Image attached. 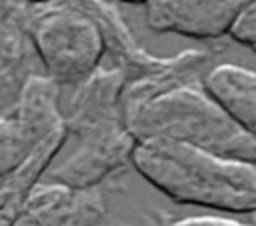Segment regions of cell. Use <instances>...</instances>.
Returning <instances> with one entry per match:
<instances>
[{
  "label": "cell",
  "mask_w": 256,
  "mask_h": 226,
  "mask_svg": "<svg viewBox=\"0 0 256 226\" xmlns=\"http://www.w3.org/2000/svg\"><path fill=\"white\" fill-rule=\"evenodd\" d=\"M226 36H230L236 44L248 48L256 56V0L238 14Z\"/></svg>",
  "instance_id": "cell-11"
},
{
  "label": "cell",
  "mask_w": 256,
  "mask_h": 226,
  "mask_svg": "<svg viewBox=\"0 0 256 226\" xmlns=\"http://www.w3.org/2000/svg\"><path fill=\"white\" fill-rule=\"evenodd\" d=\"M118 2H126V4H146V2H150V0H118Z\"/></svg>",
  "instance_id": "cell-15"
},
{
  "label": "cell",
  "mask_w": 256,
  "mask_h": 226,
  "mask_svg": "<svg viewBox=\"0 0 256 226\" xmlns=\"http://www.w3.org/2000/svg\"><path fill=\"white\" fill-rule=\"evenodd\" d=\"M38 68L22 12L0 22V118L14 114L28 78L40 72Z\"/></svg>",
  "instance_id": "cell-10"
},
{
  "label": "cell",
  "mask_w": 256,
  "mask_h": 226,
  "mask_svg": "<svg viewBox=\"0 0 256 226\" xmlns=\"http://www.w3.org/2000/svg\"><path fill=\"white\" fill-rule=\"evenodd\" d=\"M164 226H252L250 222H238L222 216H188L164 222Z\"/></svg>",
  "instance_id": "cell-12"
},
{
  "label": "cell",
  "mask_w": 256,
  "mask_h": 226,
  "mask_svg": "<svg viewBox=\"0 0 256 226\" xmlns=\"http://www.w3.org/2000/svg\"><path fill=\"white\" fill-rule=\"evenodd\" d=\"M136 140H170L256 166V140L242 132L202 86H182L124 114Z\"/></svg>",
  "instance_id": "cell-3"
},
{
  "label": "cell",
  "mask_w": 256,
  "mask_h": 226,
  "mask_svg": "<svg viewBox=\"0 0 256 226\" xmlns=\"http://www.w3.org/2000/svg\"><path fill=\"white\" fill-rule=\"evenodd\" d=\"M72 138L76 140L74 148L64 158H54L42 176L44 180L72 188H98L130 164L136 144L124 120L80 130Z\"/></svg>",
  "instance_id": "cell-5"
},
{
  "label": "cell",
  "mask_w": 256,
  "mask_h": 226,
  "mask_svg": "<svg viewBox=\"0 0 256 226\" xmlns=\"http://www.w3.org/2000/svg\"><path fill=\"white\" fill-rule=\"evenodd\" d=\"M248 216H250V224H252V226H256V210H252Z\"/></svg>",
  "instance_id": "cell-16"
},
{
  "label": "cell",
  "mask_w": 256,
  "mask_h": 226,
  "mask_svg": "<svg viewBox=\"0 0 256 226\" xmlns=\"http://www.w3.org/2000/svg\"><path fill=\"white\" fill-rule=\"evenodd\" d=\"M202 90L250 138L256 140V72L238 64H212L200 82Z\"/></svg>",
  "instance_id": "cell-9"
},
{
  "label": "cell",
  "mask_w": 256,
  "mask_h": 226,
  "mask_svg": "<svg viewBox=\"0 0 256 226\" xmlns=\"http://www.w3.org/2000/svg\"><path fill=\"white\" fill-rule=\"evenodd\" d=\"M106 210L102 186L72 188L40 178L24 196L10 226H102Z\"/></svg>",
  "instance_id": "cell-6"
},
{
  "label": "cell",
  "mask_w": 256,
  "mask_h": 226,
  "mask_svg": "<svg viewBox=\"0 0 256 226\" xmlns=\"http://www.w3.org/2000/svg\"><path fill=\"white\" fill-rule=\"evenodd\" d=\"M22 8H24V4L20 0H0V22L18 16L22 12Z\"/></svg>",
  "instance_id": "cell-13"
},
{
  "label": "cell",
  "mask_w": 256,
  "mask_h": 226,
  "mask_svg": "<svg viewBox=\"0 0 256 226\" xmlns=\"http://www.w3.org/2000/svg\"><path fill=\"white\" fill-rule=\"evenodd\" d=\"M254 0H150L144 22L160 34L192 40H218L228 34L238 14Z\"/></svg>",
  "instance_id": "cell-7"
},
{
  "label": "cell",
  "mask_w": 256,
  "mask_h": 226,
  "mask_svg": "<svg viewBox=\"0 0 256 226\" xmlns=\"http://www.w3.org/2000/svg\"><path fill=\"white\" fill-rule=\"evenodd\" d=\"M22 22L42 74L60 88L78 84L106 60L98 24L66 0L24 6Z\"/></svg>",
  "instance_id": "cell-4"
},
{
  "label": "cell",
  "mask_w": 256,
  "mask_h": 226,
  "mask_svg": "<svg viewBox=\"0 0 256 226\" xmlns=\"http://www.w3.org/2000/svg\"><path fill=\"white\" fill-rule=\"evenodd\" d=\"M130 164L172 202L230 214L256 210V166L170 140H136Z\"/></svg>",
  "instance_id": "cell-1"
},
{
  "label": "cell",
  "mask_w": 256,
  "mask_h": 226,
  "mask_svg": "<svg viewBox=\"0 0 256 226\" xmlns=\"http://www.w3.org/2000/svg\"><path fill=\"white\" fill-rule=\"evenodd\" d=\"M210 66L212 54L206 50H184L176 56H164V62L152 72L124 80L120 94L122 114L176 88L198 86Z\"/></svg>",
  "instance_id": "cell-8"
},
{
  "label": "cell",
  "mask_w": 256,
  "mask_h": 226,
  "mask_svg": "<svg viewBox=\"0 0 256 226\" xmlns=\"http://www.w3.org/2000/svg\"><path fill=\"white\" fill-rule=\"evenodd\" d=\"M24 6H44V4H52L58 0H20Z\"/></svg>",
  "instance_id": "cell-14"
},
{
  "label": "cell",
  "mask_w": 256,
  "mask_h": 226,
  "mask_svg": "<svg viewBox=\"0 0 256 226\" xmlns=\"http://www.w3.org/2000/svg\"><path fill=\"white\" fill-rule=\"evenodd\" d=\"M60 98L62 88L36 72L28 78L14 114L0 118V226H10L28 190L68 140Z\"/></svg>",
  "instance_id": "cell-2"
}]
</instances>
